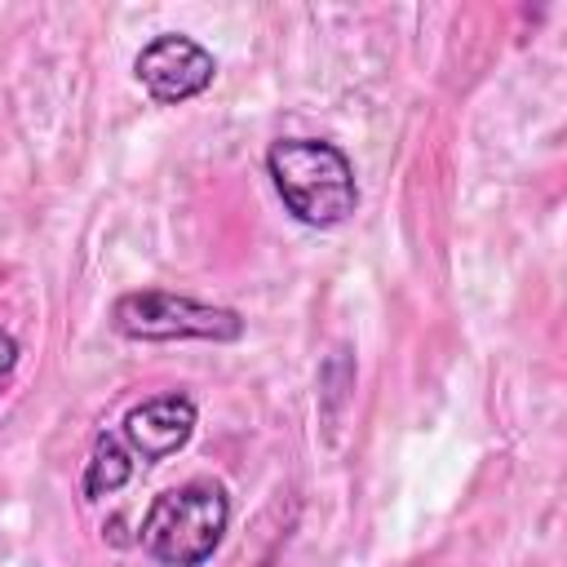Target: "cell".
Returning a JSON list of instances; mask_svg holds the SVG:
<instances>
[{"mask_svg": "<svg viewBox=\"0 0 567 567\" xmlns=\"http://www.w3.org/2000/svg\"><path fill=\"white\" fill-rule=\"evenodd\" d=\"M111 328L128 341H239L244 337L239 310L159 292V288L124 292L111 306Z\"/></svg>", "mask_w": 567, "mask_h": 567, "instance_id": "cell-3", "label": "cell"}, {"mask_svg": "<svg viewBox=\"0 0 567 567\" xmlns=\"http://www.w3.org/2000/svg\"><path fill=\"white\" fill-rule=\"evenodd\" d=\"M13 363H18V341L0 328V377H9V372H13Z\"/></svg>", "mask_w": 567, "mask_h": 567, "instance_id": "cell-7", "label": "cell"}, {"mask_svg": "<svg viewBox=\"0 0 567 567\" xmlns=\"http://www.w3.org/2000/svg\"><path fill=\"white\" fill-rule=\"evenodd\" d=\"M133 75L142 80V89H146L155 102L177 106V102L199 97V93L217 80V58H213L199 40L168 31V35H155V40L137 53Z\"/></svg>", "mask_w": 567, "mask_h": 567, "instance_id": "cell-4", "label": "cell"}, {"mask_svg": "<svg viewBox=\"0 0 567 567\" xmlns=\"http://www.w3.org/2000/svg\"><path fill=\"white\" fill-rule=\"evenodd\" d=\"M266 173L284 199V208L315 230L341 226L359 208L354 164L341 146L319 137H279L266 151Z\"/></svg>", "mask_w": 567, "mask_h": 567, "instance_id": "cell-1", "label": "cell"}, {"mask_svg": "<svg viewBox=\"0 0 567 567\" xmlns=\"http://www.w3.org/2000/svg\"><path fill=\"white\" fill-rule=\"evenodd\" d=\"M230 527V496L217 478H190L151 501L142 518V549L159 567H204Z\"/></svg>", "mask_w": 567, "mask_h": 567, "instance_id": "cell-2", "label": "cell"}, {"mask_svg": "<svg viewBox=\"0 0 567 567\" xmlns=\"http://www.w3.org/2000/svg\"><path fill=\"white\" fill-rule=\"evenodd\" d=\"M195 421H199L195 399H186V394H155V399H146V403L124 412L120 443L133 456H142L146 465H155V461H164V456H173V452H182L190 443Z\"/></svg>", "mask_w": 567, "mask_h": 567, "instance_id": "cell-5", "label": "cell"}, {"mask_svg": "<svg viewBox=\"0 0 567 567\" xmlns=\"http://www.w3.org/2000/svg\"><path fill=\"white\" fill-rule=\"evenodd\" d=\"M133 478V452L115 439V434H97L93 439V456L84 461V496H111Z\"/></svg>", "mask_w": 567, "mask_h": 567, "instance_id": "cell-6", "label": "cell"}]
</instances>
